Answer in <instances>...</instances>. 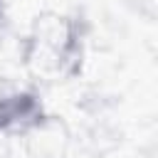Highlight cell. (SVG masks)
<instances>
[{
    "label": "cell",
    "instance_id": "1",
    "mask_svg": "<svg viewBox=\"0 0 158 158\" xmlns=\"http://www.w3.org/2000/svg\"><path fill=\"white\" fill-rule=\"evenodd\" d=\"M86 37L89 25L81 15L42 10L32 17L20 42V59L40 81H72L84 69Z\"/></svg>",
    "mask_w": 158,
    "mask_h": 158
},
{
    "label": "cell",
    "instance_id": "2",
    "mask_svg": "<svg viewBox=\"0 0 158 158\" xmlns=\"http://www.w3.org/2000/svg\"><path fill=\"white\" fill-rule=\"evenodd\" d=\"M49 118L42 94L32 86L10 89L0 94V136L27 138Z\"/></svg>",
    "mask_w": 158,
    "mask_h": 158
},
{
    "label": "cell",
    "instance_id": "3",
    "mask_svg": "<svg viewBox=\"0 0 158 158\" xmlns=\"http://www.w3.org/2000/svg\"><path fill=\"white\" fill-rule=\"evenodd\" d=\"M30 151L37 156V158H59L69 143V131H67V123L59 121V116H52L40 126L35 128L30 136Z\"/></svg>",
    "mask_w": 158,
    "mask_h": 158
},
{
    "label": "cell",
    "instance_id": "4",
    "mask_svg": "<svg viewBox=\"0 0 158 158\" xmlns=\"http://www.w3.org/2000/svg\"><path fill=\"white\" fill-rule=\"evenodd\" d=\"M0 22H2V0H0Z\"/></svg>",
    "mask_w": 158,
    "mask_h": 158
}]
</instances>
